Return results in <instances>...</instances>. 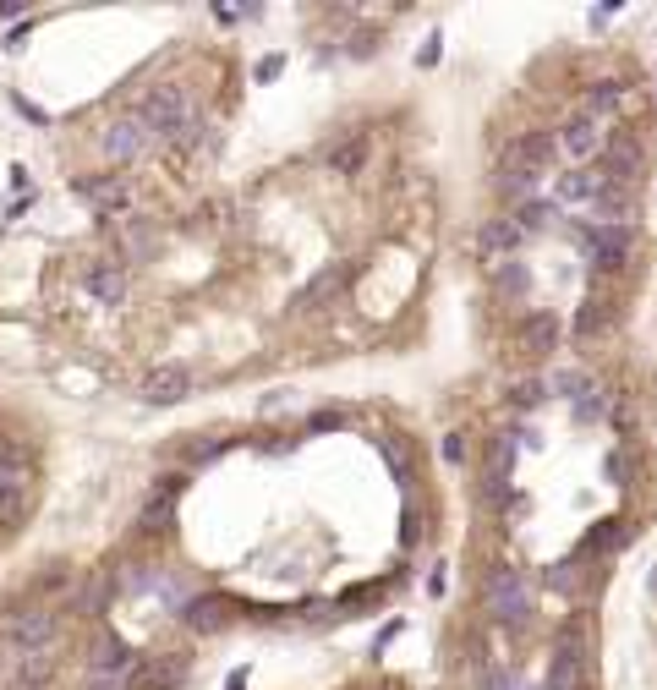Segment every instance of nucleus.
Returning a JSON list of instances; mask_svg holds the SVG:
<instances>
[{"mask_svg":"<svg viewBox=\"0 0 657 690\" xmlns=\"http://www.w3.org/2000/svg\"><path fill=\"white\" fill-rule=\"evenodd\" d=\"M138 121H143L148 137H176V132H186V126L197 121V104H192V94H186L181 83H159V88L138 104Z\"/></svg>","mask_w":657,"mask_h":690,"instance_id":"f257e3e1","label":"nucleus"},{"mask_svg":"<svg viewBox=\"0 0 657 690\" xmlns=\"http://www.w3.org/2000/svg\"><path fill=\"white\" fill-rule=\"evenodd\" d=\"M6 641H12L22 658H50L55 641H60V613H55V608H39V603L17 608L12 625H6Z\"/></svg>","mask_w":657,"mask_h":690,"instance_id":"f03ea898","label":"nucleus"},{"mask_svg":"<svg viewBox=\"0 0 657 690\" xmlns=\"http://www.w3.org/2000/svg\"><path fill=\"white\" fill-rule=\"evenodd\" d=\"M586 685V613H575L554 641V663H548V690H580Z\"/></svg>","mask_w":657,"mask_h":690,"instance_id":"7ed1b4c3","label":"nucleus"},{"mask_svg":"<svg viewBox=\"0 0 657 690\" xmlns=\"http://www.w3.org/2000/svg\"><path fill=\"white\" fill-rule=\"evenodd\" d=\"M630 247H635V231L630 225H591L586 241H580V252L591 258V268H598V274H619L630 263Z\"/></svg>","mask_w":657,"mask_h":690,"instance_id":"20e7f679","label":"nucleus"},{"mask_svg":"<svg viewBox=\"0 0 657 690\" xmlns=\"http://www.w3.org/2000/svg\"><path fill=\"white\" fill-rule=\"evenodd\" d=\"M598 170H603V181H608V186H630V181L646 170V149H641V137H630V132H614L608 143H603V159H598Z\"/></svg>","mask_w":657,"mask_h":690,"instance_id":"39448f33","label":"nucleus"},{"mask_svg":"<svg viewBox=\"0 0 657 690\" xmlns=\"http://www.w3.org/2000/svg\"><path fill=\"white\" fill-rule=\"evenodd\" d=\"M488 613L499 619V625L520 631L526 619H532V592H526V586L504 570V576H493V581H488Z\"/></svg>","mask_w":657,"mask_h":690,"instance_id":"423d86ee","label":"nucleus"},{"mask_svg":"<svg viewBox=\"0 0 657 690\" xmlns=\"http://www.w3.org/2000/svg\"><path fill=\"white\" fill-rule=\"evenodd\" d=\"M148 143H154V137L143 132L138 115H121V121L104 126V159H110V165H138V159L148 154Z\"/></svg>","mask_w":657,"mask_h":690,"instance_id":"0eeeda50","label":"nucleus"},{"mask_svg":"<svg viewBox=\"0 0 657 690\" xmlns=\"http://www.w3.org/2000/svg\"><path fill=\"white\" fill-rule=\"evenodd\" d=\"M554 137L548 132H532V137H520V143L499 159V170H520V176H543L548 170V159H554Z\"/></svg>","mask_w":657,"mask_h":690,"instance_id":"6e6552de","label":"nucleus"},{"mask_svg":"<svg viewBox=\"0 0 657 690\" xmlns=\"http://www.w3.org/2000/svg\"><path fill=\"white\" fill-rule=\"evenodd\" d=\"M230 619H236V603H230V597H220V592H203V597H192V603H186V625H192L197 636H220Z\"/></svg>","mask_w":657,"mask_h":690,"instance_id":"1a4fd4ad","label":"nucleus"},{"mask_svg":"<svg viewBox=\"0 0 657 690\" xmlns=\"http://www.w3.org/2000/svg\"><path fill=\"white\" fill-rule=\"evenodd\" d=\"M351 274H356V263H328V268H318L312 280H307V286L291 296V313H307V307H318L323 296H335V291L351 280Z\"/></svg>","mask_w":657,"mask_h":690,"instance_id":"9d476101","label":"nucleus"},{"mask_svg":"<svg viewBox=\"0 0 657 690\" xmlns=\"http://www.w3.org/2000/svg\"><path fill=\"white\" fill-rule=\"evenodd\" d=\"M554 143L564 149V159H591V154L603 149V132H598V121H591V115H570V121L559 126Z\"/></svg>","mask_w":657,"mask_h":690,"instance_id":"9b49d317","label":"nucleus"},{"mask_svg":"<svg viewBox=\"0 0 657 690\" xmlns=\"http://www.w3.org/2000/svg\"><path fill=\"white\" fill-rule=\"evenodd\" d=\"M186 389H192V373H186L181 362L154 368V373L143 378V400H148V405H176V400H186Z\"/></svg>","mask_w":657,"mask_h":690,"instance_id":"f8f14e48","label":"nucleus"},{"mask_svg":"<svg viewBox=\"0 0 657 690\" xmlns=\"http://www.w3.org/2000/svg\"><path fill=\"white\" fill-rule=\"evenodd\" d=\"M603 192H608L603 170H564V176L554 181V197H564V203H598Z\"/></svg>","mask_w":657,"mask_h":690,"instance_id":"ddd939ff","label":"nucleus"},{"mask_svg":"<svg viewBox=\"0 0 657 690\" xmlns=\"http://www.w3.org/2000/svg\"><path fill=\"white\" fill-rule=\"evenodd\" d=\"M115 586H121V581H115L110 570H99V576H88V581H83V592L72 597V613H77V619H99V613L110 608V597H115Z\"/></svg>","mask_w":657,"mask_h":690,"instance_id":"4468645a","label":"nucleus"},{"mask_svg":"<svg viewBox=\"0 0 657 690\" xmlns=\"http://www.w3.org/2000/svg\"><path fill=\"white\" fill-rule=\"evenodd\" d=\"M88 668H94V674H126V668H131L126 641H121L115 631H99V636H94V647H88Z\"/></svg>","mask_w":657,"mask_h":690,"instance_id":"2eb2a0df","label":"nucleus"},{"mask_svg":"<svg viewBox=\"0 0 657 690\" xmlns=\"http://www.w3.org/2000/svg\"><path fill=\"white\" fill-rule=\"evenodd\" d=\"M554 345H559V318L554 313H532L520 323V351L526 357H548Z\"/></svg>","mask_w":657,"mask_h":690,"instance_id":"dca6fc26","label":"nucleus"},{"mask_svg":"<svg viewBox=\"0 0 657 690\" xmlns=\"http://www.w3.org/2000/svg\"><path fill=\"white\" fill-rule=\"evenodd\" d=\"M614 318H619V313H614V302H608V296H586V302H580V313H575V334H580V340H598V334H608V329H614Z\"/></svg>","mask_w":657,"mask_h":690,"instance_id":"f3484780","label":"nucleus"},{"mask_svg":"<svg viewBox=\"0 0 657 690\" xmlns=\"http://www.w3.org/2000/svg\"><path fill=\"white\" fill-rule=\"evenodd\" d=\"M77 192L94 203V209H126V197H131V192H126V181H115V176H83V181H77Z\"/></svg>","mask_w":657,"mask_h":690,"instance_id":"a211bd4d","label":"nucleus"},{"mask_svg":"<svg viewBox=\"0 0 657 690\" xmlns=\"http://www.w3.org/2000/svg\"><path fill=\"white\" fill-rule=\"evenodd\" d=\"M515 247H520L515 220H488V225L477 231V252H482V258H504V252H515Z\"/></svg>","mask_w":657,"mask_h":690,"instance_id":"6ab92c4d","label":"nucleus"},{"mask_svg":"<svg viewBox=\"0 0 657 690\" xmlns=\"http://www.w3.org/2000/svg\"><path fill=\"white\" fill-rule=\"evenodd\" d=\"M181 674H186V658H159V663H148V668H131V685H143V690H170V685H181Z\"/></svg>","mask_w":657,"mask_h":690,"instance_id":"aec40b11","label":"nucleus"},{"mask_svg":"<svg viewBox=\"0 0 657 690\" xmlns=\"http://www.w3.org/2000/svg\"><path fill=\"white\" fill-rule=\"evenodd\" d=\"M88 296H94V302H121V296H126V274H121L115 263H94V268H88Z\"/></svg>","mask_w":657,"mask_h":690,"instance_id":"412c9836","label":"nucleus"},{"mask_svg":"<svg viewBox=\"0 0 657 690\" xmlns=\"http://www.w3.org/2000/svg\"><path fill=\"white\" fill-rule=\"evenodd\" d=\"M554 220H559V203H548V197H526L515 209V231H548Z\"/></svg>","mask_w":657,"mask_h":690,"instance_id":"4be33fe9","label":"nucleus"},{"mask_svg":"<svg viewBox=\"0 0 657 690\" xmlns=\"http://www.w3.org/2000/svg\"><path fill=\"white\" fill-rule=\"evenodd\" d=\"M537 181H543V176H520V170H499V176H493L499 197H504V203H515V209H520L526 197H537Z\"/></svg>","mask_w":657,"mask_h":690,"instance_id":"5701e85b","label":"nucleus"},{"mask_svg":"<svg viewBox=\"0 0 657 690\" xmlns=\"http://www.w3.org/2000/svg\"><path fill=\"white\" fill-rule=\"evenodd\" d=\"M630 209H635V197H630L625 186H608L598 203H591V214H598V220H608V225H625V220H630Z\"/></svg>","mask_w":657,"mask_h":690,"instance_id":"b1692460","label":"nucleus"},{"mask_svg":"<svg viewBox=\"0 0 657 690\" xmlns=\"http://www.w3.org/2000/svg\"><path fill=\"white\" fill-rule=\"evenodd\" d=\"M603 417H608V389L586 384V389L575 395V422H603Z\"/></svg>","mask_w":657,"mask_h":690,"instance_id":"393cba45","label":"nucleus"},{"mask_svg":"<svg viewBox=\"0 0 657 690\" xmlns=\"http://www.w3.org/2000/svg\"><path fill=\"white\" fill-rule=\"evenodd\" d=\"M504 400H509L515 411H532V405L548 400V384H543V378H515V384L504 389Z\"/></svg>","mask_w":657,"mask_h":690,"instance_id":"a878e982","label":"nucleus"},{"mask_svg":"<svg viewBox=\"0 0 657 690\" xmlns=\"http://www.w3.org/2000/svg\"><path fill=\"white\" fill-rule=\"evenodd\" d=\"M176 521V510H170V494H154L148 504H143V515H138V531H165Z\"/></svg>","mask_w":657,"mask_h":690,"instance_id":"bb28decb","label":"nucleus"},{"mask_svg":"<svg viewBox=\"0 0 657 690\" xmlns=\"http://www.w3.org/2000/svg\"><path fill=\"white\" fill-rule=\"evenodd\" d=\"M17 521H28V494L6 488V494H0V531H12Z\"/></svg>","mask_w":657,"mask_h":690,"instance_id":"cd10ccee","label":"nucleus"},{"mask_svg":"<svg viewBox=\"0 0 657 690\" xmlns=\"http://www.w3.org/2000/svg\"><path fill=\"white\" fill-rule=\"evenodd\" d=\"M619 542H625V526L619 521L591 526V537H586V548H598V554H619Z\"/></svg>","mask_w":657,"mask_h":690,"instance_id":"c85d7f7f","label":"nucleus"},{"mask_svg":"<svg viewBox=\"0 0 657 690\" xmlns=\"http://www.w3.org/2000/svg\"><path fill=\"white\" fill-rule=\"evenodd\" d=\"M619 99H625V88H619V83H591V94H586V110H591V121H598L603 110H614Z\"/></svg>","mask_w":657,"mask_h":690,"instance_id":"c756f323","label":"nucleus"},{"mask_svg":"<svg viewBox=\"0 0 657 690\" xmlns=\"http://www.w3.org/2000/svg\"><path fill=\"white\" fill-rule=\"evenodd\" d=\"M362 159H367V143H362V137H351V143H340L335 154H328V165H335V170H362Z\"/></svg>","mask_w":657,"mask_h":690,"instance_id":"7c9ffc66","label":"nucleus"},{"mask_svg":"<svg viewBox=\"0 0 657 690\" xmlns=\"http://www.w3.org/2000/svg\"><path fill=\"white\" fill-rule=\"evenodd\" d=\"M586 384H591V378H586V373H575V368H564V373H554V378H548V389H554V395H570V400H575Z\"/></svg>","mask_w":657,"mask_h":690,"instance_id":"2f4dec72","label":"nucleus"},{"mask_svg":"<svg viewBox=\"0 0 657 690\" xmlns=\"http://www.w3.org/2000/svg\"><path fill=\"white\" fill-rule=\"evenodd\" d=\"M526 280H532V274H526L520 263H509V268H499V291H509V296H520V291H526Z\"/></svg>","mask_w":657,"mask_h":690,"instance_id":"473e14b6","label":"nucleus"},{"mask_svg":"<svg viewBox=\"0 0 657 690\" xmlns=\"http://www.w3.org/2000/svg\"><path fill=\"white\" fill-rule=\"evenodd\" d=\"M444 460H449V466L466 460V439H460V433H444Z\"/></svg>","mask_w":657,"mask_h":690,"instance_id":"72a5a7b5","label":"nucleus"},{"mask_svg":"<svg viewBox=\"0 0 657 690\" xmlns=\"http://www.w3.org/2000/svg\"><path fill=\"white\" fill-rule=\"evenodd\" d=\"M280 66H285V55H263V60H257V83H274Z\"/></svg>","mask_w":657,"mask_h":690,"instance_id":"f704fd0d","label":"nucleus"},{"mask_svg":"<svg viewBox=\"0 0 657 690\" xmlns=\"http://www.w3.org/2000/svg\"><path fill=\"white\" fill-rule=\"evenodd\" d=\"M438 50H444V39H438V33H433V39H428V44H422V66H433V60H438Z\"/></svg>","mask_w":657,"mask_h":690,"instance_id":"c9c22d12","label":"nucleus"},{"mask_svg":"<svg viewBox=\"0 0 657 690\" xmlns=\"http://www.w3.org/2000/svg\"><path fill=\"white\" fill-rule=\"evenodd\" d=\"M373 44H378V33H356V44H351V55H367Z\"/></svg>","mask_w":657,"mask_h":690,"instance_id":"e433bc0d","label":"nucleus"},{"mask_svg":"<svg viewBox=\"0 0 657 690\" xmlns=\"http://www.w3.org/2000/svg\"><path fill=\"white\" fill-rule=\"evenodd\" d=\"M0 17H22V0H0Z\"/></svg>","mask_w":657,"mask_h":690,"instance_id":"4c0bfd02","label":"nucleus"},{"mask_svg":"<svg viewBox=\"0 0 657 690\" xmlns=\"http://www.w3.org/2000/svg\"><path fill=\"white\" fill-rule=\"evenodd\" d=\"M225 690H247V668H236V674L225 679Z\"/></svg>","mask_w":657,"mask_h":690,"instance_id":"58836bf2","label":"nucleus"},{"mask_svg":"<svg viewBox=\"0 0 657 690\" xmlns=\"http://www.w3.org/2000/svg\"><path fill=\"white\" fill-rule=\"evenodd\" d=\"M6 690H33V685H17V679H12V685H6Z\"/></svg>","mask_w":657,"mask_h":690,"instance_id":"ea45409f","label":"nucleus"},{"mask_svg":"<svg viewBox=\"0 0 657 690\" xmlns=\"http://www.w3.org/2000/svg\"><path fill=\"white\" fill-rule=\"evenodd\" d=\"M652 592H657V570H652Z\"/></svg>","mask_w":657,"mask_h":690,"instance_id":"a19ab883","label":"nucleus"}]
</instances>
